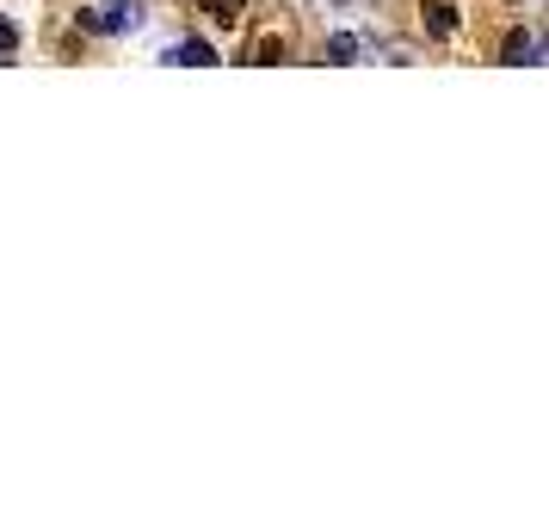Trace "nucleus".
<instances>
[{
    "label": "nucleus",
    "instance_id": "nucleus-5",
    "mask_svg": "<svg viewBox=\"0 0 549 531\" xmlns=\"http://www.w3.org/2000/svg\"><path fill=\"white\" fill-rule=\"evenodd\" d=\"M327 56H334V62H352V56H358V38H346V31H340V38L327 44Z\"/></svg>",
    "mask_w": 549,
    "mask_h": 531
},
{
    "label": "nucleus",
    "instance_id": "nucleus-4",
    "mask_svg": "<svg viewBox=\"0 0 549 531\" xmlns=\"http://www.w3.org/2000/svg\"><path fill=\"white\" fill-rule=\"evenodd\" d=\"M500 56L512 62V68H525L531 56H537V38H531V31L519 25V31H506V44H500Z\"/></svg>",
    "mask_w": 549,
    "mask_h": 531
},
{
    "label": "nucleus",
    "instance_id": "nucleus-3",
    "mask_svg": "<svg viewBox=\"0 0 549 531\" xmlns=\"http://www.w3.org/2000/svg\"><path fill=\"white\" fill-rule=\"evenodd\" d=\"M426 31H432V38H451V31H457V7H451V0H426Z\"/></svg>",
    "mask_w": 549,
    "mask_h": 531
},
{
    "label": "nucleus",
    "instance_id": "nucleus-1",
    "mask_svg": "<svg viewBox=\"0 0 549 531\" xmlns=\"http://www.w3.org/2000/svg\"><path fill=\"white\" fill-rule=\"evenodd\" d=\"M81 25H87V31H130V25H136V7H130V0H112V7H87Z\"/></svg>",
    "mask_w": 549,
    "mask_h": 531
},
{
    "label": "nucleus",
    "instance_id": "nucleus-6",
    "mask_svg": "<svg viewBox=\"0 0 549 531\" xmlns=\"http://www.w3.org/2000/svg\"><path fill=\"white\" fill-rule=\"evenodd\" d=\"M13 50H19V25L0 19V56H13Z\"/></svg>",
    "mask_w": 549,
    "mask_h": 531
},
{
    "label": "nucleus",
    "instance_id": "nucleus-7",
    "mask_svg": "<svg viewBox=\"0 0 549 531\" xmlns=\"http://www.w3.org/2000/svg\"><path fill=\"white\" fill-rule=\"evenodd\" d=\"M204 7H210L216 25H235V7H229V0H204Z\"/></svg>",
    "mask_w": 549,
    "mask_h": 531
},
{
    "label": "nucleus",
    "instance_id": "nucleus-2",
    "mask_svg": "<svg viewBox=\"0 0 549 531\" xmlns=\"http://www.w3.org/2000/svg\"><path fill=\"white\" fill-rule=\"evenodd\" d=\"M167 62H179V68H210L216 50H210L204 38H186V44H173V50H167Z\"/></svg>",
    "mask_w": 549,
    "mask_h": 531
}]
</instances>
